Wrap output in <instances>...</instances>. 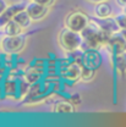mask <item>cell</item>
<instances>
[{
	"instance_id": "cell-1",
	"label": "cell",
	"mask_w": 126,
	"mask_h": 127,
	"mask_svg": "<svg viewBox=\"0 0 126 127\" xmlns=\"http://www.w3.org/2000/svg\"><path fill=\"white\" fill-rule=\"evenodd\" d=\"M58 43H59L60 48L63 49L64 51L71 53V51H76V50L81 49L83 39H82L81 33L71 31L67 27H65V28H63L61 31L59 32Z\"/></svg>"
},
{
	"instance_id": "cell-2",
	"label": "cell",
	"mask_w": 126,
	"mask_h": 127,
	"mask_svg": "<svg viewBox=\"0 0 126 127\" xmlns=\"http://www.w3.org/2000/svg\"><path fill=\"white\" fill-rule=\"evenodd\" d=\"M26 42H27V37L25 33L18 35H5L1 39V51L4 54L16 55L23 50Z\"/></svg>"
},
{
	"instance_id": "cell-3",
	"label": "cell",
	"mask_w": 126,
	"mask_h": 127,
	"mask_svg": "<svg viewBox=\"0 0 126 127\" xmlns=\"http://www.w3.org/2000/svg\"><path fill=\"white\" fill-rule=\"evenodd\" d=\"M89 21H91V18L88 17L87 14H84L83 11H80V10H75V11L69 12L67 16L65 17V27H67L71 31L81 33L87 27Z\"/></svg>"
},
{
	"instance_id": "cell-4",
	"label": "cell",
	"mask_w": 126,
	"mask_h": 127,
	"mask_svg": "<svg viewBox=\"0 0 126 127\" xmlns=\"http://www.w3.org/2000/svg\"><path fill=\"white\" fill-rule=\"evenodd\" d=\"M82 64L79 61H71L67 65H65L63 67H60L58 71L60 73L61 79L65 82L70 83V84H75L76 82L81 81V73H82Z\"/></svg>"
},
{
	"instance_id": "cell-5",
	"label": "cell",
	"mask_w": 126,
	"mask_h": 127,
	"mask_svg": "<svg viewBox=\"0 0 126 127\" xmlns=\"http://www.w3.org/2000/svg\"><path fill=\"white\" fill-rule=\"evenodd\" d=\"M2 93L5 98L18 99V78L7 73V76L2 79Z\"/></svg>"
},
{
	"instance_id": "cell-6",
	"label": "cell",
	"mask_w": 126,
	"mask_h": 127,
	"mask_svg": "<svg viewBox=\"0 0 126 127\" xmlns=\"http://www.w3.org/2000/svg\"><path fill=\"white\" fill-rule=\"evenodd\" d=\"M103 63L102 55L99 54L98 49H86L83 50V56H82V65L98 70Z\"/></svg>"
},
{
	"instance_id": "cell-7",
	"label": "cell",
	"mask_w": 126,
	"mask_h": 127,
	"mask_svg": "<svg viewBox=\"0 0 126 127\" xmlns=\"http://www.w3.org/2000/svg\"><path fill=\"white\" fill-rule=\"evenodd\" d=\"M26 5L27 4H23V2H16V4H12V5H9L6 7V10L0 15V30H4V27L9 22H11L20 11L25 10Z\"/></svg>"
},
{
	"instance_id": "cell-8",
	"label": "cell",
	"mask_w": 126,
	"mask_h": 127,
	"mask_svg": "<svg viewBox=\"0 0 126 127\" xmlns=\"http://www.w3.org/2000/svg\"><path fill=\"white\" fill-rule=\"evenodd\" d=\"M49 7L43 6L38 2H36L34 0H31V2H28L26 5V11L28 12V15L31 16V18L33 21H41L43 20L45 16L48 15V10Z\"/></svg>"
},
{
	"instance_id": "cell-9",
	"label": "cell",
	"mask_w": 126,
	"mask_h": 127,
	"mask_svg": "<svg viewBox=\"0 0 126 127\" xmlns=\"http://www.w3.org/2000/svg\"><path fill=\"white\" fill-rule=\"evenodd\" d=\"M44 76H45V71H43L33 65H30L26 70L22 71V77L31 84H36V83L43 81Z\"/></svg>"
},
{
	"instance_id": "cell-10",
	"label": "cell",
	"mask_w": 126,
	"mask_h": 127,
	"mask_svg": "<svg viewBox=\"0 0 126 127\" xmlns=\"http://www.w3.org/2000/svg\"><path fill=\"white\" fill-rule=\"evenodd\" d=\"M105 48H108V49L110 50V53L113 54V55L126 51V42H125V39L121 37L120 32H119V33H115V34L111 35L110 40H109L108 45H107Z\"/></svg>"
},
{
	"instance_id": "cell-11",
	"label": "cell",
	"mask_w": 126,
	"mask_h": 127,
	"mask_svg": "<svg viewBox=\"0 0 126 127\" xmlns=\"http://www.w3.org/2000/svg\"><path fill=\"white\" fill-rule=\"evenodd\" d=\"M97 22H98L99 27H100L103 31L108 32V33H110V34H115V33H119V32L121 31V28H120L119 23L116 22L115 17H114V18H113V17L98 18Z\"/></svg>"
},
{
	"instance_id": "cell-12",
	"label": "cell",
	"mask_w": 126,
	"mask_h": 127,
	"mask_svg": "<svg viewBox=\"0 0 126 127\" xmlns=\"http://www.w3.org/2000/svg\"><path fill=\"white\" fill-rule=\"evenodd\" d=\"M53 111L55 114H64V115H69V114H75L76 112V106L67 99V100H59L54 104Z\"/></svg>"
},
{
	"instance_id": "cell-13",
	"label": "cell",
	"mask_w": 126,
	"mask_h": 127,
	"mask_svg": "<svg viewBox=\"0 0 126 127\" xmlns=\"http://www.w3.org/2000/svg\"><path fill=\"white\" fill-rule=\"evenodd\" d=\"M114 58V67L119 76H124L126 73V51L113 55Z\"/></svg>"
},
{
	"instance_id": "cell-14",
	"label": "cell",
	"mask_w": 126,
	"mask_h": 127,
	"mask_svg": "<svg viewBox=\"0 0 126 127\" xmlns=\"http://www.w3.org/2000/svg\"><path fill=\"white\" fill-rule=\"evenodd\" d=\"M94 15L97 18H107L111 15V6L108 1H102L95 4L94 6Z\"/></svg>"
},
{
	"instance_id": "cell-15",
	"label": "cell",
	"mask_w": 126,
	"mask_h": 127,
	"mask_svg": "<svg viewBox=\"0 0 126 127\" xmlns=\"http://www.w3.org/2000/svg\"><path fill=\"white\" fill-rule=\"evenodd\" d=\"M15 20L16 22L23 28V30H27V28H30L32 25V22H33V20L31 18V16L28 15V12L26 11V9L25 10H22V11H20L17 15L15 16Z\"/></svg>"
},
{
	"instance_id": "cell-16",
	"label": "cell",
	"mask_w": 126,
	"mask_h": 127,
	"mask_svg": "<svg viewBox=\"0 0 126 127\" xmlns=\"http://www.w3.org/2000/svg\"><path fill=\"white\" fill-rule=\"evenodd\" d=\"M2 31L5 33V35H18V34H22L25 30L16 22L15 20H12L11 22H9V23L4 27Z\"/></svg>"
},
{
	"instance_id": "cell-17",
	"label": "cell",
	"mask_w": 126,
	"mask_h": 127,
	"mask_svg": "<svg viewBox=\"0 0 126 127\" xmlns=\"http://www.w3.org/2000/svg\"><path fill=\"white\" fill-rule=\"evenodd\" d=\"M31 83H28L23 77H20L18 78V99L23 100L28 93H30V89H31Z\"/></svg>"
},
{
	"instance_id": "cell-18",
	"label": "cell",
	"mask_w": 126,
	"mask_h": 127,
	"mask_svg": "<svg viewBox=\"0 0 126 127\" xmlns=\"http://www.w3.org/2000/svg\"><path fill=\"white\" fill-rule=\"evenodd\" d=\"M95 71L97 70H94V68H91V67H87V66H82L81 81L84 82V83L93 81V78L95 77Z\"/></svg>"
},
{
	"instance_id": "cell-19",
	"label": "cell",
	"mask_w": 126,
	"mask_h": 127,
	"mask_svg": "<svg viewBox=\"0 0 126 127\" xmlns=\"http://www.w3.org/2000/svg\"><path fill=\"white\" fill-rule=\"evenodd\" d=\"M69 100H70L75 106H77V105H80V104L82 103V96H81V94H79V93H74V94H71L69 96Z\"/></svg>"
},
{
	"instance_id": "cell-20",
	"label": "cell",
	"mask_w": 126,
	"mask_h": 127,
	"mask_svg": "<svg viewBox=\"0 0 126 127\" xmlns=\"http://www.w3.org/2000/svg\"><path fill=\"white\" fill-rule=\"evenodd\" d=\"M115 20H116V22L119 23V26H120L121 30H126V15L125 14L118 15L115 17Z\"/></svg>"
},
{
	"instance_id": "cell-21",
	"label": "cell",
	"mask_w": 126,
	"mask_h": 127,
	"mask_svg": "<svg viewBox=\"0 0 126 127\" xmlns=\"http://www.w3.org/2000/svg\"><path fill=\"white\" fill-rule=\"evenodd\" d=\"M36 2H38V4H41V5H43V6H47V7H51L54 4H55V1L56 0H34Z\"/></svg>"
},
{
	"instance_id": "cell-22",
	"label": "cell",
	"mask_w": 126,
	"mask_h": 127,
	"mask_svg": "<svg viewBox=\"0 0 126 127\" xmlns=\"http://www.w3.org/2000/svg\"><path fill=\"white\" fill-rule=\"evenodd\" d=\"M7 6H9V4L6 2V0H0V15L6 10Z\"/></svg>"
},
{
	"instance_id": "cell-23",
	"label": "cell",
	"mask_w": 126,
	"mask_h": 127,
	"mask_svg": "<svg viewBox=\"0 0 126 127\" xmlns=\"http://www.w3.org/2000/svg\"><path fill=\"white\" fill-rule=\"evenodd\" d=\"M116 2H118V5L121 6V7L126 6V0H116Z\"/></svg>"
},
{
	"instance_id": "cell-24",
	"label": "cell",
	"mask_w": 126,
	"mask_h": 127,
	"mask_svg": "<svg viewBox=\"0 0 126 127\" xmlns=\"http://www.w3.org/2000/svg\"><path fill=\"white\" fill-rule=\"evenodd\" d=\"M88 2H92V4H98V2H102V1H108V0H87Z\"/></svg>"
},
{
	"instance_id": "cell-25",
	"label": "cell",
	"mask_w": 126,
	"mask_h": 127,
	"mask_svg": "<svg viewBox=\"0 0 126 127\" xmlns=\"http://www.w3.org/2000/svg\"><path fill=\"white\" fill-rule=\"evenodd\" d=\"M120 34H121V37L125 39V42H126V30H121V31H120Z\"/></svg>"
},
{
	"instance_id": "cell-26",
	"label": "cell",
	"mask_w": 126,
	"mask_h": 127,
	"mask_svg": "<svg viewBox=\"0 0 126 127\" xmlns=\"http://www.w3.org/2000/svg\"><path fill=\"white\" fill-rule=\"evenodd\" d=\"M123 14H125V15H126V6H124V7H123Z\"/></svg>"
},
{
	"instance_id": "cell-27",
	"label": "cell",
	"mask_w": 126,
	"mask_h": 127,
	"mask_svg": "<svg viewBox=\"0 0 126 127\" xmlns=\"http://www.w3.org/2000/svg\"><path fill=\"white\" fill-rule=\"evenodd\" d=\"M0 50H1V39H0Z\"/></svg>"
}]
</instances>
